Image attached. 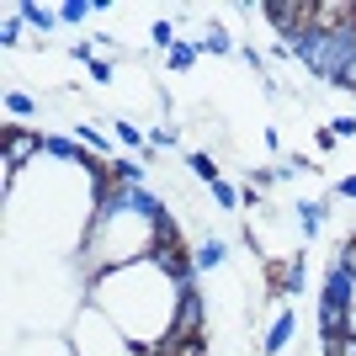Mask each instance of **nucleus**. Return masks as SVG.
<instances>
[{"label": "nucleus", "mask_w": 356, "mask_h": 356, "mask_svg": "<svg viewBox=\"0 0 356 356\" xmlns=\"http://www.w3.org/2000/svg\"><path fill=\"white\" fill-rule=\"evenodd\" d=\"M314 11H319V0H271V22L282 32H309Z\"/></svg>", "instance_id": "f257e3e1"}, {"label": "nucleus", "mask_w": 356, "mask_h": 356, "mask_svg": "<svg viewBox=\"0 0 356 356\" xmlns=\"http://www.w3.org/2000/svg\"><path fill=\"white\" fill-rule=\"evenodd\" d=\"M351 22H356V0H319V11H314V27L330 32V38L346 32Z\"/></svg>", "instance_id": "f03ea898"}, {"label": "nucleus", "mask_w": 356, "mask_h": 356, "mask_svg": "<svg viewBox=\"0 0 356 356\" xmlns=\"http://www.w3.org/2000/svg\"><path fill=\"white\" fill-rule=\"evenodd\" d=\"M154 250H160V261L170 271H186V250H181V234L170 218H154Z\"/></svg>", "instance_id": "7ed1b4c3"}, {"label": "nucleus", "mask_w": 356, "mask_h": 356, "mask_svg": "<svg viewBox=\"0 0 356 356\" xmlns=\"http://www.w3.org/2000/svg\"><path fill=\"white\" fill-rule=\"evenodd\" d=\"M86 165L96 170V176H102V192H106V197H118V186H122L118 165H112V160H96V154H86Z\"/></svg>", "instance_id": "20e7f679"}, {"label": "nucleus", "mask_w": 356, "mask_h": 356, "mask_svg": "<svg viewBox=\"0 0 356 356\" xmlns=\"http://www.w3.org/2000/svg\"><path fill=\"white\" fill-rule=\"evenodd\" d=\"M325 351H330V356H356V335H341V330H335Z\"/></svg>", "instance_id": "39448f33"}, {"label": "nucleus", "mask_w": 356, "mask_h": 356, "mask_svg": "<svg viewBox=\"0 0 356 356\" xmlns=\"http://www.w3.org/2000/svg\"><path fill=\"white\" fill-rule=\"evenodd\" d=\"M293 282V266H271V287H287Z\"/></svg>", "instance_id": "423d86ee"}]
</instances>
